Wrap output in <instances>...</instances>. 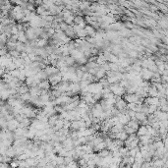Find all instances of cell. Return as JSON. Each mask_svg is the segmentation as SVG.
Segmentation results:
<instances>
[{
	"mask_svg": "<svg viewBox=\"0 0 168 168\" xmlns=\"http://www.w3.org/2000/svg\"><path fill=\"white\" fill-rule=\"evenodd\" d=\"M109 89L111 90V93L115 95V96H123L126 92H125V88H123L119 83H115V84H111L109 86Z\"/></svg>",
	"mask_w": 168,
	"mask_h": 168,
	"instance_id": "cell-1",
	"label": "cell"
},
{
	"mask_svg": "<svg viewBox=\"0 0 168 168\" xmlns=\"http://www.w3.org/2000/svg\"><path fill=\"white\" fill-rule=\"evenodd\" d=\"M103 89V87L101 86V84L99 82H93V83H89L88 86V92L90 93H101V89Z\"/></svg>",
	"mask_w": 168,
	"mask_h": 168,
	"instance_id": "cell-2",
	"label": "cell"
},
{
	"mask_svg": "<svg viewBox=\"0 0 168 168\" xmlns=\"http://www.w3.org/2000/svg\"><path fill=\"white\" fill-rule=\"evenodd\" d=\"M61 81H62V76H61L60 72L59 73H56V74H53L48 77V82L50 83L51 87H54L56 85H58Z\"/></svg>",
	"mask_w": 168,
	"mask_h": 168,
	"instance_id": "cell-3",
	"label": "cell"
},
{
	"mask_svg": "<svg viewBox=\"0 0 168 168\" xmlns=\"http://www.w3.org/2000/svg\"><path fill=\"white\" fill-rule=\"evenodd\" d=\"M123 99L126 101L127 103H131V102H135V103H138L139 101V98L140 96L136 93H125L123 95Z\"/></svg>",
	"mask_w": 168,
	"mask_h": 168,
	"instance_id": "cell-4",
	"label": "cell"
},
{
	"mask_svg": "<svg viewBox=\"0 0 168 168\" xmlns=\"http://www.w3.org/2000/svg\"><path fill=\"white\" fill-rule=\"evenodd\" d=\"M127 106V102L121 98V96H115V103H114V107L117 108L119 111H121L123 109H125Z\"/></svg>",
	"mask_w": 168,
	"mask_h": 168,
	"instance_id": "cell-5",
	"label": "cell"
},
{
	"mask_svg": "<svg viewBox=\"0 0 168 168\" xmlns=\"http://www.w3.org/2000/svg\"><path fill=\"white\" fill-rule=\"evenodd\" d=\"M152 75H153V72L149 70L148 68H142L140 71L141 78L145 81H150V79L152 78Z\"/></svg>",
	"mask_w": 168,
	"mask_h": 168,
	"instance_id": "cell-6",
	"label": "cell"
},
{
	"mask_svg": "<svg viewBox=\"0 0 168 168\" xmlns=\"http://www.w3.org/2000/svg\"><path fill=\"white\" fill-rule=\"evenodd\" d=\"M25 34L28 38V40H33V39H37V34L36 33V30L34 28H32V27H29L25 30Z\"/></svg>",
	"mask_w": 168,
	"mask_h": 168,
	"instance_id": "cell-7",
	"label": "cell"
},
{
	"mask_svg": "<svg viewBox=\"0 0 168 168\" xmlns=\"http://www.w3.org/2000/svg\"><path fill=\"white\" fill-rule=\"evenodd\" d=\"M18 127H20V122L16 118H12L11 120L7 121V127H6V129H8L9 131L14 132Z\"/></svg>",
	"mask_w": 168,
	"mask_h": 168,
	"instance_id": "cell-8",
	"label": "cell"
},
{
	"mask_svg": "<svg viewBox=\"0 0 168 168\" xmlns=\"http://www.w3.org/2000/svg\"><path fill=\"white\" fill-rule=\"evenodd\" d=\"M24 82H25V84L27 85L29 88H31V87L37 86V84L40 82V80L37 79L36 76H31V77H27Z\"/></svg>",
	"mask_w": 168,
	"mask_h": 168,
	"instance_id": "cell-9",
	"label": "cell"
},
{
	"mask_svg": "<svg viewBox=\"0 0 168 168\" xmlns=\"http://www.w3.org/2000/svg\"><path fill=\"white\" fill-rule=\"evenodd\" d=\"M62 145L67 150H72L74 149V141L72 140L70 137H67L65 140L62 142Z\"/></svg>",
	"mask_w": 168,
	"mask_h": 168,
	"instance_id": "cell-10",
	"label": "cell"
},
{
	"mask_svg": "<svg viewBox=\"0 0 168 168\" xmlns=\"http://www.w3.org/2000/svg\"><path fill=\"white\" fill-rule=\"evenodd\" d=\"M44 72L46 73V75L49 77V76H51L53 74H56V73H59V70H58V68L56 67V66H53V65H47L45 66V68L43 69Z\"/></svg>",
	"mask_w": 168,
	"mask_h": 168,
	"instance_id": "cell-11",
	"label": "cell"
},
{
	"mask_svg": "<svg viewBox=\"0 0 168 168\" xmlns=\"http://www.w3.org/2000/svg\"><path fill=\"white\" fill-rule=\"evenodd\" d=\"M80 85L79 83H75V82H71L69 83V87H68V90L73 93L74 94H77L78 93H80Z\"/></svg>",
	"mask_w": 168,
	"mask_h": 168,
	"instance_id": "cell-12",
	"label": "cell"
},
{
	"mask_svg": "<svg viewBox=\"0 0 168 168\" xmlns=\"http://www.w3.org/2000/svg\"><path fill=\"white\" fill-rule=\"evenodd\" d=\"M37 87L40 89H44V90H49L50 88H51V85L48 82V80H41L38 84H37Z\"/></svg>",
	"mask_w": 168,
	"mask_h": 168,
	"instance_id": "cell-13",
	"label": "cell"
},
{
	"mask_svg": "<svg viewBox=\"0 0 168 168\" xmlns=\"http://www.w3.org/2000/svg\"><path fill=\"white\" fill-rule=\"evenodd\" d=\"M29 93L32 96H39V94L41 93V89H39L37 86H34V87H31L30 89H29Z\"/></svg>",
	"mask_w": 168,
	"mask_h": 168,
	"instance_id": "cell-14",
	"label": "cell"
},
{
	"mask_svg": "<svg viewBox=\"0 0 168 168\" xmlns=\"http://www.w3.org/2000/svg\"><path fill=\"white\" fill-rule=\"evenodd\" d=\"M84 29H85V31H86V33H87V34H88L89 37H93L94 36H95L96 31H95V29L93 28V26H90V25H87Z\"/></svg>",
	"mask_w": 168,
	"mask_h": 168,
	"instance_id": "cell-15",
	"label": "cell"
},
{
	"mask_svg": "<svg viewBox=\"0 0 168 168\" xmlns=\"http://www.w3.org/2000/svg\"><path fill=\"white\" fill-rule=\"evenodd\" d=\"M29 89H30V88L26 84H21L17 88V93H18V94H23V93H29Z\"/></svg>",
	"mask_w": 168,
	"mask_h": 168,
	"instance_id": "cell-16",
	"label": "cell"
},
{
	"mask_svg": "<svg viewBox=\"0 0 168 168\" xmlns=\"http://www.w3.org/2000/svg\"><path fill=\"white\" fill-rule=\"evenodd\" d=\"M158 94V90L153 85H150V87L148 89V96H157Z\"/></svg>",
	"mask_w": 168,
	"mask_h": 168,
	"instance_id": "cell-17",
	"label": "cell"
},
{
	"mask_svg": "<svg viewBox=\"0 0 168 168\" xmlns=\"http://www.w3.org/2000/svg\"><path fill=\"white\" fill-rule=\"evenodd\" d=\"M63 125H64V120L61 119V118H59V119L56 121L55 124L52 126V128H53V130L55 132V131H59L60 129H62V128H63Z\"/></svg>",
	"mask_w": 168,
	"mask_h": 168,
	"instance_id": "cell-18",
	"label": "cell"
},
{
	"mask_svg": "<svg viewBox=\"0 0 168 168\" xmlns=\"http://www.w3.org/2000/svg\"><path fill=\"white\" fill-rule=\"evenodd\" d=\"M90 7V2L89 1H81L79 5V10L81 11H85V10L89 9Z\"/></svg>",
	"mask_w": 168,
	"mask_h": 168,
	"instance_id": "cell-19",
	"label": "cell"
},
{
	"mask_svg": "<svg viewBox=\"0 0 168 168\" xmlns=\"http://www.w3.org/2000/svg\"><path fill=\"white\" fill-rule=\"evenodd\" d=\"M136 135L138 136V137L146 135V126H145V125L139 126V128L137 129V132H136Z\"/></svg>",
	"mask_w": 168,
	"mask_h": 168,
	"instance_id": "cell-20",
	"label": "cell"
},
{
	"mask_svg": "<svg viewBox=\"0 0 168 168\" xmlns=\"http://www.w3.org/2000/svg\"><path fill=\"white\" fill-rule=\"evenodd\" d=\"M135 119L138 120L139 123H141L142 121H145V119H146V115H145V113H143V112H136Z\"/></svg>",
	"mask_w": 168,
	"mask_h": 168,
	"instance_id": "cell-21",
	"label": "cell"
},
{
	"mask_svg": "<svg viewBox=\"0 0 168 168\" xmlns=\"http://www.w3.org/2000/svg\"><path fill=\"white\" fill-rule=\"evenodd\" d=\"M65 34L67 36V37H69L72 39V38H74L75 37H76V33L74 32V30H73V28L72 27H70V26H68V28H67V30H66L65 32Z\"/></svg>",
	"mask_w": 168,
	"mask_h": 168,
	"instance_id": "cell-22",
	"label": "cell"
},
{
	"mask_svg": "<svg viewBox=\"0 0 168 168\" xmlns=\"http://www.w3.org/2000/svg\"><path fill=\"white\" fill-rule=\"evenodd\" d=\"M5 155H7V156H9L11 158H14L15 156H16V152H15V149L13 146H9L8 149H6V152H5Z\"/></svg>",
	"mask_w": 168,
	"mask_h": 168,
	"instance_id": "cell-23",
	"label": "cell"
},
{
	"mask_svg": "<svg viewBox=\"0 0 168 168\" xmlns=\"http://www.w3.org/2000/svg\"><path fill=\"white\" fill-rule=\"evenodd\" d=\"M48 44V40L44 38H37V47H45Z\"/></svg>",
	"mask_w": 168,
	"mask_h": 168,
	"instance_id": "cell-24",
	"label": "cell"
},
{
	"mask_svg": "<svg viewBox=\"0 0 168 168\" xmlns=\"http://www.w3.org/2000/svg\"><path fill=\"white\" fill-rule=\"evenodd\" d=\"M105 71L103 70V69H101V68H98L97 71H96V73H95V75H94V77L96 78V80H99L101 79V78H104L105 77Z\"/></svg>",
	"mask_w": 168,
	"mask_h": 168,
	"instance_id": "cell-25",
	"label": "cell"
},
{
	"mask_svg": "<svg viewBox=\"0 0 168 168\" xmlns=\"http://www.w3.org/2000/svg\"><path fill=\"white\" fill-rule=\"evenodd\" d=\"M95 62L97 63L98 65H101L102 63L106 62V58L105 56L103 55V53H99L97 56H96V59H95Z\"/></svg>",
	"mask_w": 168,
	"mask_h": 168,
	"instance_id": "cell-26",
	"label": "cell"
},
{
	"mask_svg": "<svg viewBox=\"0 0 168 168\" xmlns=\"http://www.w3.org/2000/svg\"><path fill=\"white\" fill-rule=\"evenodd\" d=\"M65 63L67 66H74L76 61H75V59L72 56L68 55V56H65Z\"/></svg>",
	"mask_w": 168,
	"mask_h": 168,
	"instance_id": "cell-27",
	"label": "cell"
},
{
	"mask_svg": "<svg viewBox=\"0 0 168 168\" xmlns=\"http://www.w3.org/2000/svg\"><path fill=\"white\" fill-rule=\"evenodd\" d=\"M87 36H88V34H87V33H86L85 29H80L79 31L76 33V37H78V38H83V39H84Z\"/></svg>",
	"mask_w": 168,
	"mask_h": 168,
	"instance_id": "cell-28",
	"label": "cell"
},
{
	"mask_svg": "<svg viewBox=\"0 0 168 168\" xmlns=\"http://www.w3.org/2000/svg\"><path fill=\"white\" fill-rule=\"evenodd\" d=\"M109 154H110V151L107 149H103L98 151V156H100V157H105Z\"/></svg>",
	"mask_w": 168,
	"mask_h": 168,
	"instance_id": "cell-29",
	"label": "cell"
},
{
	"mask_svg": "<svg viewBox=\"0 0 168 168\" xmlns=\"http://www.w3.org/2000/svg\"><path fill=\"white\" fill-rule=\"evenodd\" d=\"M76 62H77L79 65H85V64L88 62V58L84 55V56H82L81 58H78V59L76 60Z\"/></svg>",
	"mask_w": 168,
	"mask_h": 168,
	"instance_id": "cell-30",
	"label": "cell"
},
{
	"mask_svg": "<svg viewBox=\"0 0 168 168\" xmlns=\"http://www.w3.org/2000/svg\"><path fill=\"white\" fill-rule=\"evenodd\" d=\"M64 22H65L67 25H69V26H71L72 24H74V15L72 14V15H70L69 17H67L66 19H64L63 20Z\"/></svg>",
	"mask_w": 168,
	"mask_h": 168,
	"instance_id": "cell-31",
	"label": "cell"
},
{
	"mask_svg": "<svg viewBox=\"0 0 168 168\" xmlns=\"http://www.w3.org/2000/svg\"><path fill=\"white\" fill-rule=\"evenodd\" d=\"M8 54L11 56V58H17V57H20V52L17 51L16 49H12L8 52Z\"/></svg>",
	"mask_w": 168,
	"mask_h": 168,
	"instance_id": "cell-32",
	"label": "cell"
},
{
	"mask_svg": "<svg viewBox=\"0 0 168 168\" xmlns=\"http://www.w3.org/2000/svg\"><path fill=\"white\" fill-rule=\"evenodd\" d=\"M98 81H99V83L101 84V86H102L103 88H107V87L110 86V84L108 83L107 79H105V77H104V78H101V79H99Z\"/></svg>",
	"mask_w": 168,
	"mask_h": 168,
	"instance_id": "cell-33",
	"label": "cell"
},
{
	"mask_svg": "<svg viewBox=\"0 0 168 168\" xmlns=\"http://www.w3.org/2000/svg\"><path fill=\"white\" fill-rule=\"evenodd\" d=\"M109 68L113 72H118L119 69V64L118 63H109Z\"/></svg>",
	"mask_w": 168,
	"mask_h": 168,
	"instance_id": "cell-34",
	"label": "cell"
},
{
	"mask_svg": "<svg viewBox=\"0 0 168 168\" xmlns=\"http://www.w3.org/2000/svg\"><path fill=\"white\" fill-rule=\"evenodd\" d=\"M144 22H145V25H148V26H150V27H151V26H156V22H155V21H154L152 18L146 19V20H145V21H144Z\"/></svg>",
	"mask_w": 168,
	"mask_h": 168,
	"instance_id": "cell-35",
	"label": "cell"
},
{
	"mask_svg": "<svg viewBox=\"0 0 168 168\" xmlns=\"http://www.w3.org/2000/svg\"><path fill=\"white\" fill-rule=\"evenodd\" d=\"M148 106H149V114H152V113H154V112L158 109V107L156 105H153V104L148 105Z\"/></svg>",
	"mask_w": 168,
	"mask_h": 168,
	"instance_id": "cell-36",
	"label": "cell"
},
{
	"mask_svg": "<svg viewBox=\"0 0 168 168\" xmlns=\"http://www.w3.org/2000/svg\"><path fill=\"white\" fill-rule=\"evenodd\" d=\"M66 167L76 168V167H79V165H78V162H77L76 160H72V161H70L69 163L66 165Z\"/></svg>",
	"mask_w": 168,
	"mask_h": 168,
	"instance_id": "cell-37",
	"label": "cell"
},
{
	"mask_svg": "<svg viewBox=\"0 0 168 168\" xmlns=\"http://www.w3.org/2000/svg\"><path fill=\"white\" fill-rule=\"evenodd\" d=\"M128 53H129V56H130L131 58H133V59H135V58H137V57H139V53H138L137 50H130Z\"/></svg>",
	"mask_w": 168,
	"mask_h": 168,
	"instance_id": "cell-38",
	"label": "cell"
},
{
	"mask_svg": "<svg viewBox=\"0 0 168 168\" xmlns=\"http://www.w3.org/2000/svg\"><path fill=\"white\" fill-rule=\"evenodd\" d=\"M68 26L69 25H67L64 21L59 23V29H60V31H62V32H65L66 30H67V28H68Z\"/></svg>",
	"mask_w": 168,
	"mask_h": 168,
	"instance_id": "cell-39",
	"label": "cell"
},
{
	"mask_svg": "<svg viewBox=\"0 0 168 168\" xmlns=\"http://www.w3.org/2000/svg\"><path fill=\"white\" fill-rule=\"evenodd\" d=\"M124 26H125V28H127V29H133L134 24H133V22H126V23L124 24Z\"/></svg>",
	"mask_w": 168,
	"mask_h": 168,
	"instance_id": "cell-40",
	"label": "cell"
},
{
	"mask_svg": "<svg viewBox=\"0 0 168 168\" xmlns=\"http://www.w3.org/2000/svg\"><path fill=\"white\" fill-rule=\"evenodd\" d=\"M10 166H12V167L19 166V159L18 160H13V162H10Z\"/></svg>",
	"mask_w": 168,
	"mask_h": 168,
	"instance_id": "cell-41",
	"label": "cell"
},
{
	"mask_svg": "<svg viewBox=\"0 0 168 168\" xmlns=\"http://www.w3.org/2000/svg\"><path fill=\"white\" fill-rule=\"evenodd\" d=\"M159 110H161V111L163 112H167L168 111V106L167 105H161V106H159L158 107Z\"/></svg>",
	"mask_w": 168,
	"mask_h": 168,
	"instance_id": "cell-42",
	"label": "cell"
},
{
	"mask_svg": "<svg viewBox=\"0 0 168 168\" xmlns=\"http://www.w3.org/2000/svg\"><path fill=\"white\" fill-rule=\"evenodd\" d=\"M149 7H150V9L153 10V11H157V10H158V8H157V6H155V5H150Z\"/></svg>",
	"mask_w": 168,
	"mask_h": 168,
	"instance_id": "cell-43",
	"label": "cell"
},
{
	"mask_svg": "<svg viewBox=\"0 0 168 168\" xmlns=\"http://www.w3.org/2000/svg\"><path fill=\"white\" fill-rule=\"evenodd\" d=\"M42 2H43V0H36L34 1V4H37L39 6V5H42Z\"/></svg>",
	"mask_w": 168,
	"mask_h": 168,
	"instance_id": "cell-44",
	"label": "cell"
},
{
	"mask_svg": "<svg viewBox=\"0 0 168 168\" xmlns=\"http://www.w3.org/2000/svg\"><path fill=\"white\" fill-rule=\"evenodd\" d=\"M53 2H54V4H55V5H61V4H62V1H61V0H53Z\"/></svg>",
	"mask_w": 168,
	"mask_h": 168,
	"instance_id": "cell-45",
	"label": "cell"
},
{
	"mask_svg": "<svg viewBox=\"0 0 168 168\" xmlns=\"http://www.w3.org/2000/svg\"><path fill=\"white\" fill-rule=\"evenodd\" d=\"M1 116H2V115H1V114H0V117H1Z\"/></svg>",
	"mask_w": 168,
	"mask_h": 168,
	"instance_id": "cell-46",
	"label": "cell"
}]
</instances>
